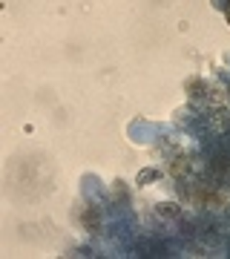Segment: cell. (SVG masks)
Wrapping results in <instances>:
<instances>
[{
  "label": "cell",
  "instance_id": "6da1fadb",
  "mask_svg": "<svg viewBox=\"0 0 230 259\" xmlns=\"http://www.w3.org/2000/svg\"><path fill=\"white\" fill-rule=\"evenodd\" d=\"M221 9H224V18H227V23H230V0H221Z\"/></svg>",
  "mask_w": 230,
  "mask_h": 259
}]
</instances>
